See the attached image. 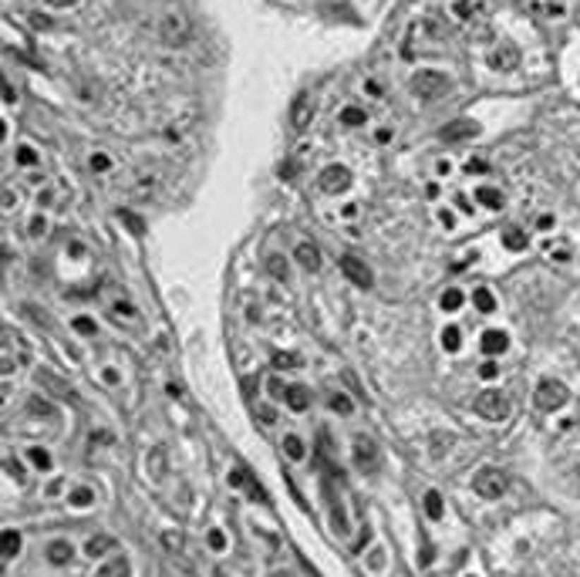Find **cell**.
<instances>
[{
	"instance_id": "cell-1",
	"label": "cell",
	"mask_w": 580,
	"mask_h": 577,
	"mask_svg": "<svg viewBox=\"0 0 580 577\" xmlns=\"http://www.w3.org/2000/svg\"><path fill=\"white\" fill-rule=\"evenodd\" d=\"M189 34H193V24L183 11H166L162 20H159V37L166 47H186L189 44Z\"/></svg>"
},
{
	"instance_id": "cell-2",
	"label": "cell",
	"mask_w": 580,
	"mask_h": 577,
	"mask_svg": "<svg viewBox=\"0 0 580 577\" xmlns=\"http://www.w3.org/2000/svg\"><path fill=\"white\" fill-rule=\"evenodd\" d=\"M567 398H570V392H567L564 381L543 379L540 385H536V392H533V405L540 412H557V409H564L567 405Z\"/></svg>"
},
{
	"instance_id": "cell-3",
	"label": "cell",
	"mask_w": 580,
	"mask_h": 577,
	"mask_svg": "<svg viewBox=\"0 0 580 577\" xmlns=\"http://www.w3.org/2000/svg\"><path fill=\"white\" fill-rule=\"evenodd\" d=\"M473 405H476V412H479L483 419H489V422H503L506 415H509V398H506L503 392H496V388L479 392Z\"/></svg>"
},
{
	"instance_id": "cell-4",
	"label": "cell",
	"mask_w": 580,
	"mask_h": 577,
	"mask_svg": "<svg viewBox=\"0 0 580 577\" xmlns=\"http://www.w3.org/2000/svg\"><path fill=\"white\" fill-rule=\"evenodd\" d=\"M412 91L418 98H425V102H435L439 95L449 91V78H445V71H415Z\"/></svg>"
},
{
	"instance_id": "cell-5",
	"label": "cell",
	"mask_w": 580,
	"mask_h": 577,
	"mask_svg": "<svg viewBox=\"0 0 580 577\" xmlns=\"http://www.w3.org/2000/svg\"><path fill=\"white\" fill-rule=\"evenodd\" d=\"M506 486H509V480H506L503 470H479L476 472V493L486 496V500H500L506 493Z\"/></svg>"
},
{
	"instance_id": "cell-6",
	"label": "cell",
	"mask_w": 580,
	"mask_h": 577,
	"mask_svg": "<svg viewBox=\"0 0 580 577\" xmlns=\"http://www.w3.org/2000/svg\"><path fill=\"white\" fill-rule=\"evenodd\" d=\"M318 186H321L324 193H344L348 186H351V172L344 166H327V169H321V176H318Z\"/></svg>"
},
{
	"instance_id": "cell-7",
	"label": "cell",
	"mask_w": 580,
	"mask_h": 577,
	"mask_svg": "<svg viewBox=\"0 0 580 577\" xmlns=\"http://www.w3.org/2000/svg\"><path fill=\"white\" fill-rule=\"evenodd\" d=\"M341 273L351 280L354 287H361V290H368L371 284H375V277H371V270H368V263L365 260H358V257H341Z\"/></svg>"
},
{
	"instance_id": "cell-8",
	"label": "cell",
	"mask_w": 580,
	"mask_h": 577,
	"mask_svg": "<svg viewBox=\"0 0 580 577\" xmlns=\"http://www.w3.org/2000/svg\"><path fill=\"white\" fill-rule=\"evenodd\" d=\"M354 463H358V470H365V472L378 470V446L368 439V436L354 439Z\"/></svg>"
},
{
	"instance_id": "cell-9",
	"label": "cell",
	"mask_w": 580,
	"mask_h": 577,
	"mask_svg": "<svg viewBox=\"0 0 580 577\" xmlns=\"http://www.w3.org/2000/svg\"><path fill=\"white\" fill-rule=\"evenodd\" d=\"M489 68H496V71H513L519 64V51L513 44H500V47H493L489 51Z\"/></svg>"
},
{
	"instance_id": "cell-10",
	"label": "cell",
	"mask_w": 580,
	"mask_h": 577,
	"mask_svg": "<svg viewBox=\"0 0 580 577\" xmlns=\"http://www.w3.org/2000/svg\"><path fill=\"white\" fill-rule=\"evenodd\" d=\"M310 115H314V102H310V95H297L294 98V108H290V121H294V129L301 132L310 125Z\"/></svg>"
},
{
	"instance_id": "cell-11",
	"label": "cell",
	"mask_w": 580,
	"mask_h": 577,
	"mask_svg": "<svg viewBox=\"0 0 580 577\" xmlns=\"http://www.w3.org/2000/svg\"><path fill=\"white\" fill-rule=\"evenodd\" d=\"M294 260H297L304 270H318V267H321V250H318L314 243L304 240V243H297V246H294Z\"/></svg>"
},
{
	"instance_id": "cell-12",
	"label": "cell",
	"mask_w": 580,
	"mask_h": 577,
	"mask_svg": "<svg viewBox=\"0 0 580 577\" xmlns=\"http://www.w3.org/2000/svg\"><path fill=\"white\" fill-rule=\"evenodd\" d=\"M476 132H479V125L469 119H462V121H449L442 129V138L445 142H459V138H473Z\"/></svg>"
},
{
	"instance_id": "cell-13",
	"label": "cell",
	"mask_w": 580,
	"mask_h": 577,
	"mask_svg": "<svg viewBox=\"0 0 580 577\" xmlns=\"http://www.w3.org/2000/svg\"><path fill=\"white\" fill-rule=\"evenodd\" d=\"M284 402H287L294 412H307V409H310V392H307L304 385H287Z\"/></svg>"
},
{
	"instance_id": "cell-14",
	"label": "cell",
	"mask_w": 580,
	"mask_h": 577,
	"mask_svg": "<svg viewBox=\"0 0 580 577\" xmlns=\"http://www.w3.org/2000/svg\"><path fill=\"white\" fill-rule=\"evenodd\" d=\"M37 379H41V385H44L51 395H61V398H68V402H75V388H71V385H64L61 379H54V375H47V371H41Z\"/></svg>"
},
{
	"instance_id": "cell-15",
	"label": "cell",
	"mask_w": 580,
	"mask_h": 577,
	"mask_svg": "<svg viewBox=\"0 0 580 577\" xmlns=\"http://www.w3.org/2000/svg\"><path fill=\"white\" fill-rule=\"evenodd\" d=\"M476 203L486 206V210H503V193L493 189V186H479L476 189Z\"/></svg>"
},
{
	"instance_id": "cell-16",
	"label": "cell",
	"mask_w": 580,
	"mask_h": 577,
	"mask_svg": "<svg viewBox=\"0 0 580 577\" xmlns=\"http://www.w3.org/2000/svg\"><path fill=\"white\" fill-rule=\"evenodd\" d=\"M506 348H509L506 331H486L483 334V351H486V355H503Z\"/></svg>"
},
{
	"instance_id": "cell-17",
	"label": "cell",
	"mask_w": 580,
	"mask_h": 577,
	"mask_svg": "<svg viewBox=\"0 0 580 577\" xmlns=\"http://www.w3.org/2000/svg\"><path fill=\"white\" fill-rule=\"evenodd\" d=\"M47 561L51 564H71V557H75V550H71V544H64V540H54V544H47Z\"/></svg>"
},
{
	"instance_id": "cell-18",
	"label": "cell",
	"mask_w": 580,
	"mask_h": 577,
	"mask_svg": "<svg viewBox=\"0 0 580 577\" xmlns=\"http://www.w3.org/2000/svg\"><path fill=\"white\" fill-rule=\"evenodd\" d=\"M95 577H128V561L125 557H111L98 567V574Z\"/></svg>"
},
{
	"instance_id": "cell-19",
	"label": "cell",
	"mask_w": 580,
	"mask_h": 577,
	"mask_svg": "<svg viewBox=\"0 0 580 577\" xmlns=\"http://www.w3.org/2000/svg\"><path fill=\"white\" fill-rule=\"evenodd\" d=\"M108 550H115V540L108 533H98L88 540V557H108Z\"/></svg>"
},
{
	"instance_id": "cell-20",
	"label": "cell",
	"mask_w": 580,
	"mask_h": 577,
	"mask_svg": "<svg viewBox=\"0 0 580 577\" xmlns=\"http://www.w3.org/2000/svg\"><path fill=\"white\" fill-rule=\"evenodd\" d=\"M503 243L509 246V250H526V246H530V237H526L519 227H506L503 230Z\"/></svg>"
},
{
	"instance_id": "cell-21",
	"label": "cell",
	"mask_w": 580,
	"mask_h": 577,
	"mask_svg": "<svg viewBox=\"0 0 580 577\" xmlns=\"http://www.w3.org/2000/svg\"><path fill=\"white\" fill-rule=\"evenodd\" d=\"M324 493H327V503H331V516H334L337 533H348V523H344V513H341V503H337V496H334V489H331V483L324 486Z\"/></svg>"
},
{
	"instance_id": "cell-22",
	"label": "cell",
	"mask_w": 580,
	"mask_h": 577,
	"mask_svg": "<svg viewBox=\"0 0 580 577\" xmlns=\"http://www.w3.org/2000/svg\"><path fill=\"white\" fill-rule=\"evenodd\" d=\"M368 115H365V108H358V105H348L344 112H341V125H348V129H358V125H365Z\"/></svg>"
},
{
	"instance_id": "cell-23",
	"label": "cell",
	"mask_w": 580,
	"mask_h": 577,
	"mask_svg": "<svg viewBox=\"0 0 580 577\" xmlns=\"http://www.w3.org/2000/svg\"><path fill=\"white\" fill-rule=\"evenodd\" d=\"M476 307H479L483 314H493V311H496V297H493V290H486V287L476 290Z\"/></svg>"
},
{
	"instance_id": "cell-24",
	"label": "cell",
	"mask_w": 580,
	"mask_h": 577,
	"mask_svg": "<svg viewBox=\"0 0 580 577\" xmlns=\"http://www.w3.org/2000/svg\"><path fill=\"white\" fill-rule=\"evenodd\" d=\"M425 513L432 516V520H439V516H442V496H439L435 489H428V493H425Z\"/></svg>"
},
{
	"instance_id": "cell-25",
	"label": "cell",
	"mask_w": 580,
	"mask_h": 577,
	"mask_svg": "<svg viewBox=\"0 0 580 577\" xmlns=\"http://www.w3.org/2000/svg\"><path fill=\"white\" fill-rule=\"evenodd\" d=\"M284 453L290 459H304V442L297 439V436H284Z\"/></svg>"
},
{
	"instance_id": "cell-26",
	"label": "cell",
	"mask_w": 580,
	"mask_h": 577,
	"mask_svg": "<svg viewBox=\"0 0 580 577\" xmlns=\"http://www.w3.org/2000/svg\"><path fill=\"white\" fill-rule=\"evenodd\" d=\"M95 503V493L88 486H78L75 493H71V506H92Z\"/></svg>"
},
{
	"instance_id": "cell-27",
	"label": "cell",
	"mask_w": 580,
	"mask_h": 577,
	"mask_svg": "<svg viewBox=\"0 0 580 577\" xmlns=\"http://www.w3.org/2000/svg\"><path fill=\"white\" fill-rule=\"evenodd\" d=\"M28 456H31V463L37 466V470H51V456H47V449L34 446V449H28Z\"/></svg>"
},
{
	"instance_id": "cell-28",
	"label": "cell",
	"mask_w": 580,
	"mask_h": 577,
	"mask_svg": "<svg viewBox=\"0 0 580 577\" xmlns=\"http://www.w3.org/2000/svg\"><path fill=\"white\" fill-rule=\"evenodd\" d=\"M442 341H445V348L449 351H456L459 345H462V331H459L456 324H449V328L442 331Z\"/></svg>"
},
{
	"instance_id": "cell-29",
	"label": "cell",
	"mask_w": 580,
	"mask_h": 577,
	"mask_svg": "<svg viewBox=\"0 0 580 577\" xmlns=\"http://www.w3.org/2000/svg\"><path fill=\"white\" fill-rule=\"evenodd\" d=\"M17 547H20V537H17V530H7V533H4V557H7V561H11V557L17 554Z\"/></svg>"
},
{
	"instance_id": "cell-30",
	"label": "cell",
	"mask_w": 580,
	"mask_h": 577,
	"mask_svg": "<svg viewBox=\"0 0 580 577\" xmlns=\"http://www.w3.org/2000/svg\"><path fill=\"white\" fill-rule=\"evenodd\" d=\"M274 364H277V368H297V364H301V355H290V351H277V355H274Z\"/></svg>"
},
{
	"instance_id": "cell-31",
	"label": "cell",
	"mask_w": 580,
	"mask_h": 577,
	"mask_svg": "<svg viewBox=\"0 0 580 577\" xmlns=\"http://www.w3.org/2000/svg\"><path fill=\"white\" fill-rule=\"evenodd\" d=\"M462 307V290H445L442 294V311H456Z\"/></svg>"
},
{
	"instance_id": "cell-32",
	"label": "cell",
	"mask_w": 580,
	"mask_h": 577,
	"mask_svg": "<svg viewBox=\"0 0 580 577\" xmlns=\"http://www.w3.org/2000/svg\"><path fill=\"white\" fill-rule=\"evenodd\" d=\"M331 409L341 412V415H351L354 405H351V398H348V395H331Z\"/></svg>"
},
{
	"instance_id": "cell-33",
	"label": "cell",
	"mask_w": 580,
	"mask_h": 577,
	"mask_svg": "<svg viewBox=\"0 0 580 577\" xmlns=\"http://www.w3.org/2000/svg\"><path fill=\"white\" fill-rule=\"evenodd\" d=\"M17 162H20V166H34V162H37V152H34L31 145H20V149H17Z\"/></svg>"
},
{
	"instance_id": "cell-34",
	"label": "cell",
	"mask_w": 580,
	"mask_h": 577,
	"mask_svg": "<svg viewBox=\"0 0 580 577\" xmlns=\"http://www.w3.org/2000/svg\"><path fill=\"white\" fill-rule=\"evenodd\" d=\"M267 270L274 273V277H280V280H284V277H287V267H284V257H277V254H274V257L267 260Z\"/></svg>"
},
{
	"instance_id": "cell-35",
	"label": "cell",
	"mask_w": 580,
	"mask_h": 577,
	"mask_svg": "<svg viewBox=\"0 0 580 577\" xmlns=\"http://www.w3.org/2000/svg\"><path fill=\"white\" fill-rule=\"evenodd\" d=\"M108 166H111V159H108L105 152H95V155H92V169H95V172H105Z\"/></svg>"
},
{
	"instance_id": "cell-36",
	"label": "cell",
	"mask_w": 580,
	"mask_h": 577,
	"mask_svg": "<svg viewBox=\"0 0 580 577\" xmlns=\"http://www.w3.org/2000/svg\"><path fill=\"white\" fill-rule=\"evenodd\" d=\"M479 375H483V379H496V375H500V368H496V362H483Z\"/></svg>"
},
{
	"instance_id": "cell-37",
	"label": "cell",
	"mask_w": 580,
	"mask_h": 577,
	"mask_svg": "<svg viewBox=\"0 0 580 577\" xmlns=\"http://www.w3.org/2000/svg\"><path fill=\"white\" fill-rule=\"evenodd\" d=\"M31 24H34L37 30H47V28H51V20H47L44 14H31Z\"/></svg>"
},
{
	"instance_id": "cell-38",
	"label": "cell",
	"mask_w": 580,
	"mask_h": 577,
	"mask_svg": "<svg viewBox=\"0 0 580 577\" xmlns=\"http://www.w3.org/2000/svg\"><path fill=\"white\" fill-rule=\"evenodd\" d=\"M536 227H540V230H550V227H553V216H550V213H543V216L536 220Z\"/></svg>"
},
{
	"instance_id": "cell-39",
	"label": "cell",
	"mask_w": 580,
	"mask_h": 577,
	"mask_svg": "<svg viewBox=\"0 0 580 577\" xmlns=\"http://www.w3.org/2000/svg\"><path fill=\"white\" fill-rule=\"evenodd\" d=\"M368 95H385L382 81H368Z\"/></svg>"
},
{
	"instance_id": "cell-40",
	"label": "cell",
	"mask_w": 580,
	"mask_h": 577,
	"mask_svg": "<svg viewBox=\"0 0 580 577\" xmlns=\"http://www.w3.org/2000/svg\"><path fill=\"white\" fill-rule=\"evenodd\" d=\"M469 169H473V172H486V162H479V159H476V162H469Z\"/></svg>"
},
{
	"instance_id": "cell-41",
	"label": "cell",
	"mask_w": 580,
	"mask_h": 577,
	"mask_svg": "<svg viewBox=\"0 0 580 577\" xmlns=\"http://www.w3.org/2000/svg\"><path fill=\"white\" fill-rule=\"evenodd\" d=\"M47 4H51V7H71L75 0H47Z\"/></svg>"
}]
</instances>
